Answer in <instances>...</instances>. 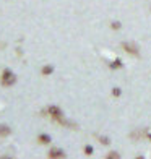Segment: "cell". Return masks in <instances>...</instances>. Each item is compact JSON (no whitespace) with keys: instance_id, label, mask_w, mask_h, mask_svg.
Segmentation results:
<instances>
[{"instance_id":"cell-6","label":"cell","mask_w":151,"mask_h":159,"mask_svg":"<svg viewBox=\"0 0 151 159\" xmlns=\"http://www.w3.org/2000/svg\"><path fill=\"white\" fill-rule=\"evenodd\" d=\"M52 71H54V67H52V65H46V67H42V71H41V73L44 75V76H47V75L52 73Z\"/></svg>"},{"instance_id":"cell-11","label":"cell","mask_w":151,"mask_h":159,"mask_svg":"<svg viewBox=\"0 0 151 159\" xmlns=\"http://www.w3.org/2000/svg\"><path fill=\"white\" fill-rule=\"evenodd\" d=\"M112 94H114V96H120V89H119V88H114Z\"/></svg>"},{"instance_id":"cell-4","label":"cell","mask_w":151,"mask_h":159,"mask_svg":"<svg viewBox=\"0 0 151 159\" xmlns=\"http://www.w3.org/2000/svg\"><path fill=\"white\" fill-rule=\"evenodd\" d=\"M49 157L50 159H62V157H65V153L59 148H54V149L49 151Z\"/></svg>"},{"instance_id":"cell-9","label":"cell","mask_w":151,"mask_h":159,"mask_svg":"<svg viewBox=\"0 0 151 159\" xmlns=\"http://www.w3.org/2000/svg\"><path fill=\"white\" fill-rule=\"evenodd\" d=\"M112 68H119V67H122V63H120V60H114V63L111 65Z\"/></svg>"},{"instance_id":"cell-7","label":"cell","mask_w":151,"mask_h":159,"mask_svg":"<svg viewBox=\"0 0 151 159\" xmlns=\"http://www.w3.org/2000/svg\"><path fill=\"white\" fill-rule=\"evenodd\" d=\"M38 140H39L41 144H49V143H50L49 135H39V136H38Z\"/></svg>"},{"instance_id":"cell-8","label":"cell","mask_w":151,"mask_h":159,"mask_svg":"<svg viewBox=\"0 0 151 159\" xmlns=\"http://www.w3.org/2000/svg\"><path fill=\"white\" fill-rule=\"evenodd\" d=\"M85 154L86 156H91L93 154V148L91 146H85Z\"/></svg>"},{"instance_id":"cell-2","label":"cell","mask_w":151,"mask_h":159,"mask_svg":"<svg viewBox=\"0 0 151 159\" xmlns=\"http://www.w3.org/2000/svg\"><path fill=\"white\" fill-rule=\"evenodd\" d=\"M15 81H16V76H15V73H13V71L5 70L3 73H2L0 83H2L3 86H13V84H15Z\"/></svg>"},{"instance_id":"cell-12","label":"cell","mask_w":151,"mask_h":159,"mask_svg":"<svg viewBox=\"0 0 151 159\" xmlns=\"http://www.w3.org/2000/svg\"><path fill=\"white\" fill-rule=\"evenodd\" d=\"M112 28H114V30H119V28H120V23H112Z\"/></svg>"},{"instance_id":"cell-5","label":"cell","mask_w":151,"mask_h":159,"mask_svg":"<svg viewBox=\"0 0 151 159\" xmlns=\"http://www.w3.org/2000/svg\"><path fill=\"white\" fill-rule=\"evenodd\" d=\"M10 133H11L10 127H7V125H0V136H8Z\"/></svg>"},{"instance_id":"cell-3","label":"cell","mask_w":151,"mask_h":159,"mask_svg":"<svg viewBox=\"0 0 151 159\" xmlns=\"http://www.w3.org/2000/svg\"><path fill=\"white\" fill-rule=\"evenodd\" d=\"M122 47H124V50H125V52H128V54H133V55H138L140 54L138 47H136L135 44H132V42H124Z\"/></svg>"},{"instance_id":"cell-1","label":"cell","mask_w":151,"mask_h":159,"mask_svg":"<svg viewBox=\"0 0 151 159\" xmlns=\"http://www.w3.org/2000/svg\"><path fill=\"white\" fill-rule=\"evenodd\" d=\"M47 112H49L50 117H52L54 120H57L59 124H62V125H65V124H67V122L63 120V114H62V111H60L57 106H50L49 109H47Z\"/></svg>"},{"instance_id":"cell-10","label":"cell","mask_w":151,"mask_h":159,"mask_svg":"<svg viewBox=\"0 0 151 159\" xmlns=\"http://www.w3.org/2000/svg\"><path fill=\"white\" fill-rule=\"evenodd\" d=\"M107 157H109V159H117V157H120L117 153H111V154H107Z\"/></svg>"}]
</instances>
